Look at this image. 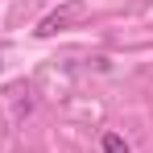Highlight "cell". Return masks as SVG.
Returning <instances> with one entry per match:
<instances>
[{
  "label": "cell",
  "instance_id": "obj_1",
  "mask_svg": "<svg viewBox=\"0 0 153 153\" xmlns=\"http://www.w3.org/2000/svg\"><path fill=\"white\" fill-rule=\"evenodd\" d=\"M75 17H83V8H79V4H66L62 13H54V17H46V21L37 25V33H42V37H50V33H58V29L66 25V21H75Z\"/></svg>",
  "mask_w": 153,
  "mask_h": 153
},
{
  "label": "cell",
  "instance_id": "obj_2",
  "mask_svg": "<svg viewBox=\"0 0 153 153\" xmlns=\"http://www.w3.org/2000/svg\"><path fill=\"white\" fill-rule=\"evenodd\" d=\"M103 153H128L124 137H116V132H103Z\"/></svg>",
  "mask_w": 153,
  "mask_h": 153
}]
</instances>
